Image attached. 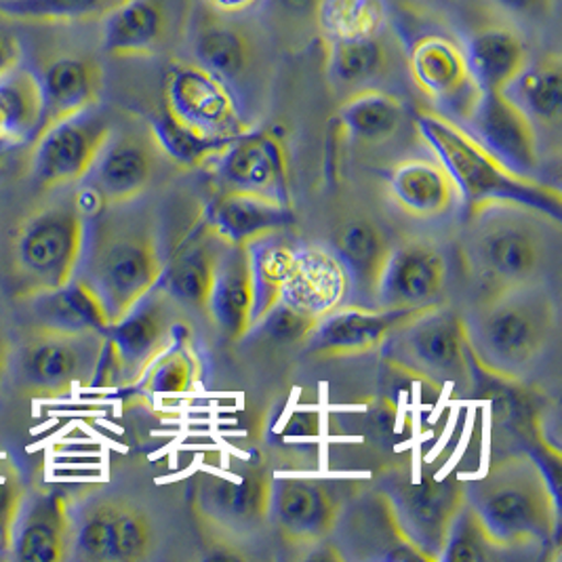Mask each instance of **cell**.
Segmentation results:
<instances>
[{
    "label": "cell",
    "mask_w": 562,
    "mask_h": 562,
    "mask_svg": "<svg viewBox=\"0 0 562 562\" xmlns=\"http://www.w3.org/2000/svg\"><path fill=\"white\" fill-rule=\"evenodd\" d=\"M561 220L518 203L465 211L461 259L485 295L548 284L561 261Z\"/></svg>",
    "instance_id": "cell-1"
},
{
    "label": "cell",
    "mask_w": 562,
    "mask_h": 562,
    "mask_svg": "<svg viewBox=\"0 0 562 562\" xmlns=\"http://www.w3.org/2000/svg\"><path fill=\"white\" fill-rule=\"evenodd\" d=\"M476 371L506 384L536 373L559 333V302L548 284L483 295L463 314Z\"/></svg>",
    "instance_id": "cell-2"
},
{
    "label": "cell",
    "mask_w": 562,
    "mask_h": 562,
    "mask_svg": "<svg viewBox=\"0 0 562 562\" xmlns=\"http://www.w3.org/2000/svg\"><path fill=\"white\" fill-rule=\"evenodd\" d=\"M165 263L167 256L153 217L114 206L89 222L75 279L93 293L110 329L158 286Z\"/></svg>",
    "instance_id": "cell-3"
},
{
    "label": "cell",
    "mask_w": 562,
    "mask_h": 562,
    "mask_svg": "<svg viewBox=\"0 0 562 562\" xmlns=\"http://www.w3.org/2000/svg\"><path fill=\"white\" fill-rule=\"evenodd\" d=\"M486 541L499 550L552 546L559 537V491L548 470L527 453L488 465L481 479L463 483Z\"/></svg>",
    "instance_id": "cell-4"
},
{
    "label": "cell",
    "mask_w": 562,
    "mask_h": 562,
    "mask_svg": "<svg viewBox=\"0 0 562 562\" xmlns=\"http://www.w3.org/2000/svg\"><path fill=\"white\" fill-rule=\"evenodd\" d=\"M415 127L436 158L447 167L468 209L486 203H518L533 206L561 220V190L546 181L514 176L483 150L463 128L436 110H417Z\"/></svg>",
    "instance_id": "cell-5"
},
{
    "label": "cell",
    "mask_w": 562,
    "mask_h": 562,
    "mask_svg": "<svg viewBox=\"0 0 562 562\" xmlns=\"http://www.w3.org/2000/svg\"><path fill=\"white\" fill-rule=\"evenodd\" d=\"M89 217L77 194H57L34 206L13 236V277L20 300H38L66 289L77 277Z\"/></svg>",
    "instance_id": "cell-6"
},
{
    "label": "cell",
    "mask_w": 562,
    "mask_h": 562,
    "mask_svg": "<svg viewBox=\"0 0 562 562\" xmlns=\"http://www.w3.org/2000/svg\"><path fill=\"white\" fill-rule=\"evenodd\" d=\"M105 331L72 329L53 323L32 327L13 346L9 375L13 390L34 401H57L93 385Z\"/></svg>",
    "instance_id": "cell-7"
},
{
    "label": "cell",
    "mask_w": 562,
    "mask_h": 562,
    "mask_svg": "<svg viewBox=\"0 0 562 562\" xmlns=\"http://www.w3.org/2000/svg\"><path fill=\"white\" fill-rule=\"evenodd\" d=\"M380 352L392 369L435 387L470 392L479 373L463 314L445 304L424 307L385 339Z\"/></svg>",
    "instance_id": "cell-8"
},
{
    "label": "cell",
    "mask_w": 562,
    "mask_h": 562,
    "mask_svg": "<svg viewBox=\"0 0 562 562\" xmlns=\"http://www.w3.org/2000/svg\"><path fill=\"white\" fill-rule=\"evenodd\" d=\"M179 304L160 286L153 289L123 321L105 331L102 360L93 385H135L156 358L160 357L181 333Z\"/></svg>",
    "instance_id": "cell-9"
},
{
    "label": "cell",
    "mask_w": 562,
    "mask_h": 562,
    "mask_svg": "<svg viewBox=\"0 0 562 562\" xmlns=\"http://www.w3.org/2000/svg\"><path fill=\"white\" fill-rule=\"evenodd\" d=\"M380 495L396 531L411 548L422 554L424 562H440L451 527L465 506V486L432 476L392 474Z\"/></svg>",
    "instance_id": "cell-10"
},
{
    "label": "cell",
    "mask_w": 562,
    "mask_h": 562,
    "mask_svg": "<svg viewBox=\"0 0 562 562\" xmlns=\"http://www.w3.org/2000/svg\"><path fill=\"white\" fill-rule=\"evenodd\" d=\"M160 158H165L150 128L146 131H114L105 142L95 165L89 176L78 186L77 201L82 213L89 217H98L105 209L128 206L142 199L160 167Z\"/></svg>",
    "instance_id": "cell-11"
},
{
    "label": "cell",
    "mask_w": 562,
    "mask_h": 562,
    "mask_svg": "<svg viewBox=\"0 0 562 562\" xmlns=\"http://www.w3.org/2000/svg\"><path fill=\"white\" fill-rule=\"evenodd\" d=\"M156 548L153 520L123 497H93L72 508L70 559L85 562L148 561Z\"/></svg>",
    "instance_id": "cell-12"
},
{
    "label": "cell",
    "mask_w": 562,
    "mask_h": 562,
    "mask_svg": "<svg viewBox=\"0 0 562 562\" xmlns=\"http://www.w3.org/2000/svg\"><path fill=\"white\" fill-rule=\"evenodd\" d=\"M272 476L251 470L243 479L201 474L190 488V508L199 527L217 543H238L268 525Z\"/></svg>",
    "instance_id": "cell-13"
},
{
    "label": "cell",
    "mask_w": 562,
    "mask_h": 562,
    "mask_svg": "<svg viewBox=\"0 0 562 562\" xmlns=\"http://www.w3.org/2000/svg\"><path fill=\"white\" fill-rule=\"evenodd\" d=\"M110 119L95 108L72 116L32 139V176L41 190L57 192L89 176L112 135Z\"/></svg>",
    "instance_id": "cell-14"
},
{
    "label": "cell",
    "mask_w": 562,
    "mask_h": 562,
    "mask_svg": "<svg viewBox=\"0 0 562 562\" xmlns=\"http://www.w3.org/2000/svg\"><path fill=\"white\" fill-rule=\"evenodd\" d=\"M162 110L206 137L232 139L249 131L236 95L199 64H173L167 70Z\"/></svg>",
    "instance_id": "cell-15"
},
{
    "label": "cell",
    "mask_w": 562,
    "mask_h": 562,
    "mask_svg": "<svg viewBox=\"0 0 562 562\" xmlns=\"http://www.w3.org/2000/svg\"><path fill=\"white\" fill-rule=\"evenodd\" d=\"M407 68L415 87L435 103L436 112L456 123H463L483 95L470 72L463 45L447 34L415 38L407 49Z\"/></svg>",
    "instance_id": "cell-16"
},
{
    "label": "cell",
    "mask_w": 562,
    "mask_h": 562,
    "mask_svg": "<svg viewBox=\"0 0 562 562\" xmlns=\"http://www.w3.org/2000/svg\"><path fill=\"white\" fill-rule=\"evenodd\" d=\"M483 150L514 176L539 179V135L527 114L504 93H483L458 123Z\"/></svg>",
    "instance_id": "cell-17"
},
{
    "label": "cell",
    "mask_w": 562,
    "mask_h": 562,
    "mask_svg": "<svg viewBox=\"0 0 562 562\" xmlns=\"http://www.w3.org/2000/svg\"><path fill=\"white\" fill-rule=\"evenodd\" d=\"M344 514L331 486L314 479H272L268 525L291 548L321 546Z\"/></svg>",
    "instance_id": "cell-18"
},
{
    "label": "cell",
    "mask_w": 562,
    "mask_h": 562,
    "mask_svg": "<svg viewBox=\"0 0 562 562\" xmlns=\"http://www.w3.org/2000/svg\"><path fill=\"white\" fill-rule=\"evenodd\" d=\"M424 307L385 310L364 304H341L323 314L307 335V355L327 360L380 352L385 339Z\"/></svg>",
    "instance_id": "cell-19"
},
{
    "label": "cell",
    "mask_w": 562,
    "mask_h": 562,
    "mask_svg": "<svg viewBox=\"0 0 562 562\" xmlns=\"http://www.w3.org/2000/svg\"><path fill=\"white\" fill-rule=\"evenodd\" d=\"M449 282V263L435 243L407 238L392 245L378 284L375 306L415 310L442 304Z\"/></svg>",
    "instance_id": "cell-20"
},
{
    "label": "cell",
    "mask_w": 562,
    "mask_h": 562,
    "mask_svg": "<svg viewBox=\"0 0 562 562\" xmlns=\"http://www.w3.org/2000/svg\"><path fill=\"white\" fill-rule=\"evenodd\" d=\"M215 162L222 190L251 192L293 206L286 153L274 133L245 131L232 139Z\"/></svg>",
    "instance_id": "cell-21"
},
{
    "label": "cell",
    "mask_w": 562,
    "mask_h": 562,
    "mask_svg": "<svg viewBox=\"0 0 562 562\" xmlns=\"http://www.w3.org/2000/svg\"><path fill=\"white\" fill-rule=\"evenodd\" d=\"M194 64L220 78L243 108V87L254 77L257 49L251 34L232 15L206 11L192 32Z\"/></svg>",
    "instance_id": "cell-22"
},
{
    "label": "cell",
    "mask_w": 562,
    "mask_h": 562,
    "mask_svg": "<svg viewBox=\"0 0 562 562\" xmlns=\"http://www.w3.org/2000/svg\"><path fill=\"white\" fill-rule=\"evenodd\" d=\"M387 194L407 217L436 222L461 205V192L438 158L417 156L394 165L387 173Z\"/></svg>",
    "instance_id": "cell-23"
},
{
    "label": "cell",
    "mask_w": 562,
    "mask_h": 562,
    "mask_svg": "<svg viewBox=\"0 0 562 562\" xmlns=\"http://www.w3.org/2000/svg\"><path fill=\"white\" fill-rule=\"evenodd\" d=\"M254 270L247 245H222L206 302V316L231 339L240 341L254 331Z\"/></svg>",
    "instance_id": "cell-24"
},
{
    "label": "cell",
    "mask_w": 562,
    "mask_h": 562,
    "mask_svg": "<svg viewBox=\"0 0 562 562\" xmlns=\"http://www.w3.org/2000/svg\"><path fill=\"white\" fill-rule=\"evenodd\" d=\"M293 206L251 192L222 190V194L206 206L203 228L224 245H251L263 236L289 228Z\"/></svg>",
    "instance_id": "cell-25"
},
{
    "label": "cell",
    "mask_w": 562,
    "mask_h": 562,
    "mask_svg": "<svg viewBox=\"0 0 562 562\" xmlns=\"http://www.w3.org/2000/svg\"><path fill=\"white\" fill-rule=\"evenodd\" d=\"M36 77L43 91V123L36 135L95 108L102 98V66L85 55H59Z\"/></svg>",
    "instance_id": "cell-26"
},
{
    "label": "cell",
    "mask_w": 562,
    "mask_h": 562,
    "mask_svg": "<svg viewBox=\"0 0 562 562\" xmlns=\"http://www.w3.org/2000/svg\"><path fill=\"white\" fill-rule=\"evenodd\" d=\"M72 552V504L61 493H45L24 504L18 520L11 559L61 562Z\"/></svg>",
    "instance_id": "cell-27"
},
{
    "label": "cell",
    "mask_w": 562,
    "mask_h": 562,
    "mask_svg": "<svg viewBox=\"0 0 562 562\" xmlns=\"http://www.w3.org/2000/svg\"><path fill=\"white\" fill-rule=\"evenodd\" d=\"M392 245L385 232L369 217L346 220L333 234L331 254L341 263L357 304L375 306L378 284Z\"/></svg>",
    "instance_id": "cell-28"
},
{
    "label": "cell",
    "mask_w": 562,
    "mask_h": 562,
    "mask_svg": "<svg viewBox=\"0 0 562 562\" xmlns=\"http://www.w3.org/2000/svg\"><path fill=\"white\" fill-rule=\"evenodd\" d=\"M348 289V277L331 251L304 247L297 249L295 270L282 291L281 302L318 321L344 304Z\"/></svg>",
    "instance_id": "cell-29"
},
{
    "label": "cell",
    "mask_w": 562,
    "mask_h": 562,
    "mask_svg": "<svg viewBox=\"0 0 562 562\" xmlns=\"http://www.w3.org/2000/svg\"><path fill=\"white\" fill-rule=\"evenodd\" d=\"M102 18L103 52L114 57L150 55L169 32L165 0H119Z\"/></svg>",
    "instance_id": "cell-30"
},
{
    "label": "cell",
    "mask_w": 562,
    "mask_h": 562,
    "mask_svg": "<svg viewBox=\"0 0 562 562\" xmlns=\"http://www.w3.org/2000/svg\"><path fill=\"white\" fill-rule=\"evenodd\" d=\"M465 59L481 93H504L529 64L525 38L506 26L476 30L463 45Z\"/></svg>",
    "instance_id": "cell-31"
},
{
    "label": "cell",
    "mask_w": 562,
    "mask_h": 562,
    "mask_svg": "<svg viewBox=\"0 0 562 562\" xmlns=\"http://www.w3.org/2000/svg\"><path fill=\"white\" fill-rule=\"evenodd\" d=\"M327 75L335 87L352 93L375 87L392 72L396 61L387 27L371 36L327 41Z\"/></svg>",
    "instance_id": "cell-32"
},
{
    "label": "cell",
    "mask_w": 562,
    "mask_h": 562,
    "mask_svg": "<svg viewBox=\"0 0 562 562\" xmlns=\"http://www.w3.org/2000/svg\"><path fill=\"white\" fill-rule=\"evenodd\" d=\"M527 119L539 127H559L562 116V61L557 53L529 59L504 91Z\"/></svg>",
    "instance_id": "cell-33"
},
{
    "label": "cell",
    "mask_w": 562,
    "mask_h": 562,
    "mask_svg": "<svg viewBox=\"0 0 562 562\" xmlns=\"http://www.w3.org/2000/svg\"><path fill=\"white\" fill-rule=\"evenodd\" d=\"M217 256L220 249H215L209 240H194V245L181 247L178 254L167 256L158 286L167 291L179 306L194 307L206 314Z\"/></svg>",
    "instance_id": "cell-34"
},
{
    "label": "cell",
    "mask_w": 562,
    "mask_h": 562,
    "mask_svg": "<svg viewBox=\"0 0 562 562\" xmlns=\"http://www.w3.org/2000/svg\"><path fill=\"white\" fill-rule=\"evenodd\" d=\"M337 121L360 144H382L403 125L405 105L378 87L360 89L341 103Z\"/></svg>",
    "instance_id": "cell-35"
},
{
    "label": "cell",
    "mask_w": 562,
    "mask_h": 562,
    "mask_svg": "<svg viewBox=\"0 0 562 562\" xmlns=\"http://www.w3.org/2000/svg\"><path fill=\"white\" fill-rule=\"evenodd\" d=\"M254 270V329L261 318L281 302L282 291L293 277L297 249L282 240L281 232L263 236L249 245Z\"/></svg>",
    "instance_id": "cell-36"
},
{
    "label": "cell",
    "mask_w": 562,
    "mask_h": 562,
    "mask_svg": "<svg viewBox=\"0 0 562 562\" xmlns=\"http://www.w3.org/2000/svg\"><path fill=\"white\" fill-rule=\"evenodd\" d=\"M0 114L7 144L22 146L34 139L43 123V91L32 70L18 66L0 78Z\"/></svg>",
    "instance_id": "cell-37"
},
{
    "label": "cell",
    "mask_w": 562,
    "mask_h": 562,
    "mask_svg": "<svg viewBox=\"0 0 562 562\" xmlns=\"http://www.w3.org/2000/svg\"><path fill=\"white\" fill-rule=\"evenodd\" d=\"M148 128L160 154L169 158L179 169H199L205 167L209 160H215L226 150L232 139L224 137H206L203 133L188 128L178 123L171 114L160 110L150 116Z\"/></svg>",
    "instance_id": "cell-38"
},
{
    "label": "cell",
    "mask_w": 562,
    "mask_h": 562,
    "mask_svg": "<svg viewBox=\"0 0 562 562\" xmlns=\"http://www.w3.org/2000/svg\"><path fill=\"white\" fill-rule=\"evenodd\" d=\"M201 375V358L190 346V331H186L154 360L135 387L144 394H181L194 390Z\"/></svg>",
    "instance_id": "cell-39"
},
{
    "label": "cell",
    "mask_w": 562,
    "mask_h": 562,
    "mask_svg": "<svg viewBox=\"0 0 562 562\" xmlns=\"http://www.w3.org/2000/svg\"><path fill=\"white\" fill-rule=\"evenodd\" d=\"M387 27L385 0H323L318 30L327 41L371 36Z\"/></svg>",
    "instance_id": "cell-40"
},
{
    "label": "cell",
    "mask_w": 562,
    "mask_h": 562,
    "mask_svg": "<svg viewBox=\"0 0 562 562\" xmlns=\"http://www.w3.org/2000/svg\"><path fill=\"white\" fill-rule=\"evenodd\" d=\"M119 0H0V15L30 24H70L102 18Z\"/></svg>",
    "instance_id": "cell-41"
},
{
    "label": "cell",
    "mask_w": 562,
    "mask_h": 562,
    "mask_svg": "<svg viewBox=\"0 0 562 562\" xmlns=\"http://www.w3.org/2000/svg\"><path fill=\"white\" fill-rule=\"evenodd\" d=\"M323 0H261L274 34L293 49L306 47L321 36L318 13Z\"/></svg>",
    "instance_id": "cell-42"
},
{
    "label": "cell",
    "mask_w": 562,
    "mask_h": 562,
    "mask_svg": "<svg viewBox=\"0 0 562 562\" xmlns=\"http://www.w3.org/2000/svg\"><path fill=\"white\" fill-rule=\"evenodd\" d=\"M495 554L497 550L486 541L485 533L476 520V514L465 502L451 527V533L447 537L440 561L485 562L491 561Z\"/></svg>",
    "instance_id": "cell-43"
},
{
    "label": "cell",
    "mask_w": 562,
    "mask_h": 562,
    "mask_svg": "<svg viewBox=\"0 0 562 562\" xmlns=\"http://www.w3.org/2000/svg\"><path fill=\"white\" fill-rule=\"evenodd\" d=\"M26 499L20 470L9 461H0V559H11L18 520Z\"/></svg>",
    "instance_id": "cell-44"
},
{
    "label": "cell",
    "mask_w": 562,
    "mask_h": 562,
    "mask_svg": "<svg viewBox=\"0 0 562 562\" xmlns=\"http://www.w3.org/2000/svg\"><path fill=\"white\" fill-rule=\"evenodd\" d=\"M316 323H318L316 318L279 302L261 318V323L257 325L256 329H263L274 339L306 341L307 335L316 327Z\"/></svg>",
    "instance_id": "cell-45"
},
{
    "label": "cell",
    "mask_w": 562,
    "mask_h": 562,
    "mask_svg": "<svg viewBox=\"0 0 562 562\" xmlns=\"http://www.w3.org/2000/svg\"><path fill=\"white\" fill-rule=\"evenodd\" d=\"M502 11L520 20H541L550 13L552 0H493Z\"/></svg>",
    "instance_id": "cell-46"
},
{
    "label": "cell",
    "mask_w": 562,
    "mask_h": 562,
    "mask_svg": "<svg viewBox=\"0 0 562 562\" xmlns=\"http://www.w3.org/2000/svg\"><path fill=\"white\" fill-rule=\"evenodd\" d=\"M24 49L18 36L0 30V78L22 66Z\"/></svg>",
    "instance_id": "cell-47"
},
{
    "label": "cell",
    "mask_w": 562,
    "mask_h": 562,
    "mask_svg": "<svg viewBox=\"0 0 562 562\" xmlns=\"http://www.w3.org/2000/svg\"><path fill=\"white\" fill-rule=\"evenodd\" d=\"M205 4L215 13L236 18V15L249 13L257 7H261V0H205Z\"/></svg>",
    "instance_id": "cell-48"
},
{
    "label": "cell",
    "mask_w": 562,
    "mask_h": 562,
    "mask_svg": "<svg viewBox=\"0 0 562 562\" xmlns=\"http://www.w3.org/2000/svg\"><path fill=\"white\" fill-rule=\"evenodd\" d=\"M11 357H13V341H11V337L7 333L0 329V385L9 375Z\"/></svg>",
    "instance_id": "cell-49"
},
{
    "label": "cell",
    "mask_w": 562,
    "mask_h": 562,
    "mask_svg": "<svg viewBox=\"0 0 562 562\" xmlns=\"http://www.w3.org/2000/svg\"><path fill=\"white\" fill-rule=\"evenodd\" d=\"M7 144V133H4V121H2V114H0V146Z\"/></svg>",
    "instance_id": "cell-50"
}]
</instances>
